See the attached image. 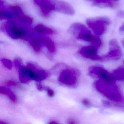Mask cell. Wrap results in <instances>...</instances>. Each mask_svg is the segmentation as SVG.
I'll list each match as a JSON object with an SVG mask.
<instances>
[{"label":"cell","instance_id":"6da1fadb","mask_svg":"<svg viewBox=\"0 0 124 124\" xmlns=\"http://www.w3.org/2000/svg\"><path fill=\"white\" fill-rule=\"evenodd\" d=\"M27 25L30 24L19 20L10 19L6 22L4 28L7 34L13 39H22L28 41L31 36L29 25Z\"/></svg>","mask_w":124,"mask_h":124},{"label":"cell","instance_id":"7a4b0ae2","mask_svg":"<svg viewBox=\"0 0 124 124\" xmlns=\"http://www.w3.org/2000/svg\"><path fill=\"white\" fill-rule=\"evenodd\" d=\"M94 87L109 100L119 103L123 100V95L114 82H108L99 79L94 83Z\"/></svg>","mask_w":124,"mask_h":124},{"label":"cell","instance_id":"3957f363","mask_svg":"<svg viewBox=\"0 0 124 124\" xmlns=\"http://www.w3.org/2000/svg\"><path fill=\"white\" fill-rule=\"evenodd\" d=\"M26 67L27 73L30 79L37 82H40L46 78L49 75L47 72L34 63L28 62Z\"/></svg>","mask_w":124,"mask_h":124},{"label":"cell","instance_id":"277c9868","mask_svg":"<svg viewBox=\"0 0 124 124\" xmlns=\"http://www.w3.org/2000/svg\"><path fill=\"white\" fill-rule=\"evenodd\" d=\"M109 20L107 17H98L95 19H88L86 23L97 35L103 34L107 29V26L109 24Z\"/></svg>","mask_w":124,"mask_h":124},{"label":"cell","instance_id":"5b68a950","mask_svg":"<svg viewBox=\"0 0 124 124\" xmlns=\"http://www.w3.org/2000/svg\"><path fill=\"white\" fill-rule=\"evenodd\" d=\"M58 81L63 85L74 87L77 85L78 82V73L72 69H64L60 73Z\"/></svg>","mask_w":124,"mask_h":124},{"label":"cell","instance_id":"8992f818","mask_svg":"<svg viewBox=\"0 0 124 124\" xmlns=\"http://www.w3.org/2000/svg\"><path fill=\"white\" fill-rule=\"evenodd\" d=\"M89 72V74L92 77L98 78L108 82H115V79L112 73H109L103 67L93 66L90 67Z\"/></svg>","mask_w":124,"mask_h":124},{"label":"cell","instance_id":"52a82bcc","mask_svg":"<svg viewBox=\"0 0 124 124\" xmlns=\"http://www.w3.org/2000/svg\"><path fill=\"white\" fill-rule=\"evenodd\" d=\"M77 37L78 39L90 42L93 46L97 48L100 47L102 44L100 39L93 35L86 28L79 31L77 33Z\"/></svg>","mask_w":124,"mask_h":124},{"label":"cell","instance_id":"ba28073f","mask_svg":"<svg viewBox=\"0 0 124 124\" xmlns=\"http://www.w3.org/2000/svg\"><path fill=\"white\" fill-rule=\"evenodd\" d=\"M79 53L83 57L92 60L103 61V56L97 55V48L93 46H83L79 50Z\"/></svg>","mask_w":124,"mask_h":124},{"label":"cell","instance_id":"9c48e42d","mask_svg":"<svg viewBox=\"0 0 124 124\" xmlns=\"http://www.w3.org/2000/svg\"><path fill=\"white\" fill-rule=\"evenodd\" d=\"M14 63L17 69L19 79L20 82L23 83H29L31 80L28 76L26 67L22 65L21 60L19 58L16 59L14 60Z\"/></svg>","mask_w":124,"mask_h":124},{"label":"cell","instance_id":"30bf717a","mask_svg":"<svg viewBox=\"0 0 124 124\" xmlns=\"http://www.w3.org/2000/svg\"><path fill=\"white\" fill-rule=\"evenodd\" d=\"M10 9L12 15L19 20L30 25L31 24L32 22V19L25 15L19 6L17 5L12 6L10 7Z\"/></svg>","mask_w":124,"mask_h":124},{"label":"cell","instance_id":"8fae6325","mask_svg":"<svg viewBox=\"0 0 124 124\" xmlns=\"http://www.w3.org/2000/svg\"><path fill=\"white\" fill-rule=\"evenodd\" d=\"M52 1L54 4L55 10L70 15L74 14V9L67 2L58 0H52Z\"/></svg>","mask_w":124,"mask_h":124},{"label":"cell","instance_id":"7c38bea8","mask_svg":"<svg viewBox=\"0 0 124 124\" xmlns=\"http://www.w3.org/2000/svg\"><path fill=\"white\" fill-rule=\"evenodd\" d=\"M35 3L39 6L42 13L45 15H47L51 11L55 10L54 4L51 0H38Z\"/></svg>","mask_w":124,"mask_h":124},{"label":"cell","instance_id":"4fadbf2b","mask_svg":"<svg viewBox=\"0 0 124 124\" xmlns=\"http://www.w3.org/2000/svg\"><path fill=\"white\" fill-rule=\"evenodd\" d=\"M123 55L121 47L109 48V51L103 56L104 60H119Z\"/></svg>","mask_w":124,"mask_h":124},{"label":"cell","instance_id":"5bb4252c","mask_svg":"<svg viewBox=\"0 0 124 124\" xmlns=\"http://www.w3.org/2000/svg\"><path fill=\"white\" fill-rule=\"evenodd\" d=\"M37 39L42 45L46 46L50 53H54L56 51V47L53 41L48 37L40 36Z\"/></svg>","mask_w":124,"mask_h":124},{"label":"cell","instance_id":"9a60e30c","mask_svg":"<svg viewBox=\"0 0 124 124\" xmlns=\"http://www.w3.org/2000/svg\"><path fill=\"white\" fill-rule=\"evenodd\" d=\"M0 93L1 94L6 95L13 102L15 103L17 101V97L16 95L11 90L6 87L0 86Z\"/></svg>","mask_w":124,"mask_h":124},{"label":"cell","instance_id":"2e32d148","mask_svg":"<svg viewBox=\"0 0 124 124\" xmlns=\"http://www.w3.org/2000/svg\"><path fill=\"white\" fill-rule=\"evenodd\" d=\"M115 80L124 81V67H120L114 70L112 73Z\"/></svg>","mask_w":124,"mask_h":124},{"label":"cell","instance_id":"e0dca14e","mask_svg":"<svg viewBox=\"0 0 124 124\" xmlns=\"http://www.w3.org/2000/svg\"><path fill=\"white\" fill-rule=\"evenodd\" d=\"M34 31L39 33H45V34H52L53 31L42 24H38L34 28Z\"/></svg>","mask_w":124,"mask_h":124},{"label":"cell","instance_id":"ac0fdd59","mask_svg":"<svg viewBox=\"0 0 124 124\" xmlns=\"http://www.w3.org/2000/svg\"><path fill=\"white\" fill-rule=\"evenodd\" d=\"M28 41L35 51L37 52H39L40 51L42 45L37 38H34L31 36L29 38Z\"/></svg>","mask_w":124,"mask_h":124},{"label":"cell","instance_id":"d6986e66","mask_svg":"<svg viewBox=\"0 0 124 124\" xmlns=\"http://www.w3.org/2000/svg\"><path fill=\"white\" fill-rule=\"evenodd\" d=\"M12 16V14L11 13L5 11V10H2L0 9V19H8L9 18H11Z\"/></svg>","mask_w":124,"mask_h":124},{"label":"cell","instance_id":"ffe728a7","mask_svg":"<svg viewBox=\"0 0 124 124\" xmlns=\"http://www.w3.org/2000/svg\"><path fill=\"white\" fill-rule=\"evenodd\" d=\"M1 62L3 65L7 69H11L12 68L13 64L12 62L10 60L7 59H2L1 60Z\"/></svg>","mask_w":124,"mask_h":124},{"label":"cell","instance_id":"44dd1931","mask_svg":"<svg viewBox=\"0 0 124 124\" xmlns=\"http://www.w3.org/2000/svg\"><path fill=\"white\" fill-rule=\"evenodd\" d=\"M44 90H45L46 91L47 93V94H48V95L49 96L53 97L54 95V91L52 89H51L50 88L44 87Z\"/></svg>","mask_w":124,"mask_h":124},{"label":"cell","instance_id":"7402d4cb","mask_svg":"<svg viewBox=\"0 0 124 124\" xmlns=\"http://www.w3.org/2000/svg\"><path fill=\"white\" fill-rule=\"evenodd\" d=\"M82 103L86 107H90L91 106L90 101L86 98H84L82 100Z\"/></svg>","mask_w":124,"mask_h":124},{"label":"cell","instance_id":"603a6c76","mask_svg":"<svg viewBox=\"0 0 124 124\" xmlns=\"http://www.w3.org/2000/svg\"><path fill=\"white\" fill-rule=\"evenodd\" d=\"M5 84L8 86H16L17 84L16 82L14 81L7 80L5 82Z\"/></svg>","mask_w":124,"mask_h":124},{"label":"cell","instance_id":"cb8c5ba5","mask_svg":"<svg viewBox=\"0 0 124 124\" xmlns=\"http://www.w3.org/2000/svg\"><path fill=\"white\" fill-rule=\"evenodd\" d=\"M67 124H78L76 120H75L74 119L70 118L67 121Z\"/></svg>","mask_w":124,"mask_h":124},{"label":"cell","instance_id":"d4e9b609","mask_svg":"<svg viewBox=\"0 0 124 124\" xmlns=\"http://www.w3.org/2000/svg\"><path fill=\"white\" fill-rule=\"evenodd\" d=\"M119 31L121 32L124 31V23L122 24V25L119 28Z\"/></svg>","mask_w":124,"mask_h":124},{"label":"cell","instance_id":"484cf974","mask_svg":"<svg viewBox=\"0 0 124 124\" xmlns=\"http://www.w3.org/2000/svg\"><path fill=\"white\" fill-rule=\"evenodd\" d=\"M49 124H58V123H57L56 122H55V121H52L50 122L49 123Z\"/></svg>","mask_w":124,"mask_h":124},{"label":"cell","instance_id":"4316f807","mask_svg":"<svg viewBox=\"0 0 124 124\" xmlns=\"http://www.w3.org/2000/svg\"><path fill=\"white\" fill-rule=\"evenodd\" d=\"M119 15H120V16L124 17V13H123V12L121 11L120 13H119Z\"/></svg>","mask_w":124,"mask_h":124},{"label":"cell","instance_id":"83f0119b","mask_svg":"<svg viewBox=\"0 0 124 124\" xmlns=\"http://www.w3.org/2000/svg\"><path fill=\"white\" fill-rule=\"evenodd\" d=\"M0 124H9L7 123V122H5V121H3L1 120V121H0Z\"/></svg>","mask_w":124,"mask_h":124},{"label":"cell","instance_id":"f1b7e54d","mask_svg":"<svg viewBox=\"0 0 124 124\" xmlns=\"http://www.w3.org/2000/svg\"><path fill=\"white\" fill-rule=\"evenodd\" d=\"M121 43H122V45H123V46L124 47V39H123V40H122V41H121Z\"/></svg>","mask_w":124,"mask_h":124},{"label":"cell","instance_id":"f546056e","mask_svg":"<svg viewBox=\"0 0 124 124\" xmlns=\"http://www.w3.org/2000/svg\"><path fill=\"white\" fill-rule=\"evenodd\" d=\"M34 0V2H37L38 0Z\"/></svg>","mask_w":124,"mask_h":124},{"label":"cell","instance_id":"4dcf8cb0","mask_svg":"<svg viewBox=\"0 0 124 124\" xmlns=\"http://www.w3.org/2000/svg\"><path fill=\"white\" fill-rule=\"evenodd\" d=\"M112 0V1H118V0Z\"/></svg>","mask_w":124,"mask_h":124}]
</instances>
